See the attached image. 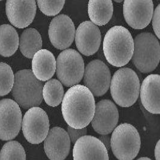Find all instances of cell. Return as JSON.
<instances>
[{
  "label": "cell",
  "instance_id": "1",
  "mask_svg": "<svg viewBox=\"0 0 160 160\" xmlns=\"http://www.w3.org/2000/svg\"><path fill=\"white\" fill-rule=\"evenodd\" d=\"M95 109L94 95L83 85L71 87L62 100L63 117L68 126L73 128H86L93 119Z\"/></svg>",
  "mask_w": 160,
  "mask_h": 160
},
{
  "label": "cell",
  "instance_id": "2",
  "mask_svg": "<svg viewBox=\"0 0 160 160\" xmlns=\"http://www.w3.org/2000/svg\"><path fill=\"white\" fill-rule=\"evenodd\" d=\"M104 56L110 64L122 67L127 64L134 51V40L129 31L122 26L112 27L103 42Z\"/></svg>",
  "mask_w": 160,
  "mask_h": 160
},
{
  "label": "cell",
  "instance_id": "3",
  "mask_svg": "<svg viewBox=\"0 0 160 160\" xmlns=\"http://www.w3.org/2000/svg\"><path fill=\"white\" fill-rule=\"evenodd\" d=\"M112 98L122 107H129L137 101L140 91V81L131 68H124L114 74L110 83Z\"/></svg>",
  "mask_w": 160,
  "mask_h": 160
},
{
  "label": "cell",
  "instance_id": "4",
  "mask_svg": "<svg viewBox=\"0 0 160 160\" xmlns=\"http://www.w3.org/2000/svg\"><path fill=\"white\" fill-rule=\"evenodd\" d=\"M43 87L42 82L31 70H20L14 76L12 96L23 108L30 109L38 106L42 102Z\"/></svg>",
  "mask_w": 160,
  "mask_h": 160
},
{
  "label": "cell",
  "instance_id": "5",
  "mask_svg": "<svg viewBox=\"0 0 160 160\" xmlns=\"http://www.w3.org/2000/svg\"><path fill=\"white\" fill-rule=\"evenodd\" d=\"M160 58V43L155 35L142 32L136 36L132 59L140 72L148 73L154 71L158 65Z\"/></svg>",
  "mask_w": 160,
  "mask_h": 160
},
{
  "label": "cell",
  "instance_id": "6",
  "mask_svg": "<svg viewBox=\"0 0 160 160\" xmlns=\"http://www.w3.org/2000/svg\"><path fill=\"white\" fill-rule=\"evenodd\" d=\"M141 140L137 129L130 124L124 123L113 130L111 138L113 153L119 160H132L139 154Z\"/></svg>",
  "mask_w": 160,
  "mask_h": 160
},
{
  "label": "cell",
  "instance_id": "7",
  "mask_svg": "<svg viewBox=\"0 0 160 160\" xmlns=\"http://www.w3.org/2000/svg\"><path fill=\"white\" fill-rule=\"evenodd\" d=\"M85 68L82 57L73 49L63 51L56 60V76L60 82L67 87L78 84L81 82Z\"/></svg>",
  "mask_w": 160,
  "mask_h": 160
},
{
  "label": "cell",
  "instance_id": "8",
  "mask_svg": "<svg viewBox=\"0 0 160 160\" xmlns=\"http://www.w3.org/2000/svg\"><path fill=\"white\" fill-rule=\"evenodd\" d=\"M49 121L46 112L38 107L30 108L22 121V131L26 140L30 143L38 144L48 135Z\"/></svg>",
  "mask_w": 160,
  "mask_h": 160
},
{
  "label": "cell",
  "instance_id": "9",
  "mask_svg": "<svg viewBox=\"0 0 160 160\" xmlns=\"http://www.w3.org/2000/svg\"><path fill=\"white\" fill-rule=\"evenodd\" d=\"M83 82L93 95L101 97L110 86L111 74L108 67L102 61L94 60L85 68Z\"/></svg>",
  "mask_w": 160,
  "mask_h": 160
},
{
  "label": "cell",
  "instance_id": "10",
  "mask_svg": "<svg viewBox=\"0 0 160 160\" xmlns=\"http://www.w3.org/2000/svg\"><path fill=\"white\" fill-rule=\"evenodd\" d=\"M22 113L18 104L10 99L0 101V139L8 141L18 134L21 127Z\"/></svg>",
  "mask_w": 160,
  "mask_h": 160
},
{
  "label": "cell",
  "instance_id": "11",
  "mask_svg": "<svg viewBox=\"0 0 160 160\" xmlns=\"http://www.w3.org/2000/svg\"><path fill=\"white\" fill-rule=\"evenodd\" d=\"M154 12L152 0H125L123 13L127 23L134 29L146 28L150 23Z\"/></svg>",
  "mask_w": 160,
  "mask_h": 160
},
{
  "label": "cell",
  "instance_id": "12",
  "mask_svg": "<svg viewBox=\"0 0 160 160\" xmlns=\"http://www.w3.org/2000/svg\"><path fill=\"white\" fill-rule=\"evenodd\" d=\"M118 120V109L111 101L102 100L95 104V114L91 122L96 132L101 135L110 134L117 126Z\"/></svg>",
  "mask_w": 160,
  "mask_h": 160
},
{
  "label": "cell",
  "instance_id": "13",
  "mask_svg": "<svg viewBox=\"0 0 160 160\" xmlns=\"http://www.w3.org/2000/svg\"><path fill=\"white\" fill-rule=\"evenodd\" d=\"M75 28L72 20L67 15H59L51 22L49 35L51 43L57 49L69 48L74 41Z\"/></svg>",
  "mask_w": 160,
  "mask_h": 160
},
{
  "label": "cell",
  "instance_id": "14",
  "mask_svg": "<svg viewBox=\"0 0 160 160\" xmlns=\"http://www.w3.org/2000/svg\"><path fill=\"white\" fill-rule=\"evenodd\" d=\"M35 0H7L6 12L10 23L18 28L29 26L36 12Z\"/></svg>",
  "mask_w": 160,
  "mask_h": 160
},
{
  "label": "cell",
  "instance_id": "15",
  "mask_svg": "<svg viewBox=\"0 0 160 160\" xmlns=\"http://www.w3.org/2000/svg\"><path fill=\"white\" fill-rule=\"evenodd\" d=\"M75 43L78 50L83 55L91 56L95 53L101 43L99 28L88 21L80 24L75 33Z\"/></svg>",
  "mask_w": 160,
  "mask_h": 160
},
{
  "label": "cell",
  "instance_id": "16",
  "mask_svg": "<svg viewBox=\"0 0 160 160\" xmlns=\"http://www.w3.org/2000/svg\"><path fill=\"white\" fill-rule=\"evenodd\" d=\"M73 160H109L108 150L101 141L91 135L78 139L73 149Z\"/></svg>",
  "mask_w": 160,
  "mask_h": 160
},
{
  "label": "cell",
  "instance_id": "17",
  "mask_svg": "<svg viewBox=\"0 0 160 160\" xmlns=\"http://www.w3.org/2000/svg\"><path fill=\"white\" fill-rule=\"evenodd\" d=\"M44 141V150L50 160H64L69 154L70 140L67 132L60 127L52 128Z\"/></svg>",
  "mask_w": 160,
  "mask_h": 160
},
{
  "label": "cell",
  "instance_id": "18",
  "mask_svg": "<svg viewBox=\"0 0 160 160\" xmlns=\"http://www.w3.org/2000/svg\"><path fill=\"white\" fill-rule=\"evenodd\" d=\"M160 76L149 75L140 87L141 102L145 109L154 114H160Z\"/></svg>",
  "mask_w": 160,
  "mask_h": 160
},
{
  "label": "cell",
  "instance_id": "19",
  "mask_svg": "<svg viewBox=\"0 0 160 160\" xmlns=\"http://www.w3.org/2000/svg\"><path fill=\"white\" fill-rule=\"evenodd\" d=\"M32 72L39 81H48L52 78L56 71L54 56L48 50L41 49L33 57Z\"/></svg>",
  "mask_w": 160,
  "mask_h": 160
},
{
  "label": "cell",
  "instance_id": "20",
  "mask_svg": "<svg viewBox=\"0 0 160 160\" xmlns=\"http://www.w3.org/2000/svg\"><path fill=\"white\" fill-rule=\"evenodd\" d=\"M113 12L111 0H89L88 15L94 24L98 26L107 24L112 17Z\"/></svg>",
  "mask_w": 160,
  "mask_h": 160
},
{
  "label": "cell",
  "instance_id": "21",
  "mask_svg": "<svg viewBox=\"0 0 160 160\" xmlns=\"http://www.w3.org/2000/svg\"><path fill=\"white\" fill-rule=\"evenodd\" d=\"M18 46V35L15 28L8 24L0 26V54L10 57L15 53Z\"/></svg>",
  "mask_w": 160,
  "mask_h": 160
},
{
  "label": "cell",
  "instance_id": "22",
  "mask_svg": "<svg viewBox=\"0 0 160 160\" xmlns=\"http://www.w3.org/2000/svg\"><path fill=\"white\" fill-rule=\"evenodd\" d=\"M42 45L41 36L36 29H26L21 36L20 50L26 58H33L34 55L41 48Z\"/></svg>",
  "mask_w": 160,
  "mask_h": 160
},
{
  "label": "cell",
  "instance_id": "23",
  "mask_svg": "<svg viewBox=\"0 0 160 160\" xmlns=\"http://www.w3.org/2000/svg\"><path fill=\"white\" fill-rule=\"evenodd\" d=\"M64 89L62 83L58 80H50L44 85L42 96L48 105L56 107L62 102L64 97Z\"/></svg>",
  "mask_w": 160,
  "mask_h": 160
},
{
  "label": "cell",
  "instance_id": "24",
  "mask_svg": "<svg viewBox=\"0 0 160 160\" xmlns=\"http://www.w3.org/2000/svg\"><path fill=\"white\" fill-rule=\"evenodd\" d=\"M0 160H26L24 148L16 141L8 142L1 149Z\"/></svg>",
  "mask_w": 160,
  "mask_h": 160
},
{
  "label": "cell",
  "instance_id": "25",
  "mask_svg": "<svg viewBox=\"0 0 160 160\" xmlns=\"http://www.w3.org/2000/svg\"><path fill=\"white\" fill-rule=\"evenodd\" d=\"M14 82V75L7 64L0 63V96L7 95L11 91Z\"/></svg>",
  "mask_w": 160,
  "mask_h": 160
},
{
  "label": "cell",
  "instance_id": "26",
  "mask_svg": "<svg viewBox=\"0 0 160 160\" xmlns=\"http://www.w3.org/2000/svg\"><path fill=\"white\" fill-rule=\"evenodd\" d=\"M40 11L48 16L57 15L62 10L65 0H37Z\"/></svg>",
  "mask_w": 160,
  "mask_h": 160
},
{
  "label": "cell",
  "instance_id": "27",
  "mask_svg": "<svg viewBox=\"0 0 160 160\" xmlns=\"http://www.w3.org/2000/svg\"><path fill=\"white\" fill-rule=\"evenodd\" d=\"M67 133L70 141L73 143L83 136L87 134V128H86L82 129H75L69 126L67 128Z\"/></svg>",
  "mask_w": 160,
  "mask_h": 160
},
{
  "label": "cell",
  "instance_id": "28",
  "mask_svg": "<svg viewBox=\"0 0 160 160\" xmlns=\"http://www.w3.org/2000/svg\"><path fill=\"white\" fill-rule=\"evenodd\" d=\"M153 27L157 37L160 38V5L156 8L153 15Z\"/></svg>",
  "mask_w": 160,
  "mask_h": 160
},
{
  "label": "cell",
  "instance_id": "29",
  "mask_svg": "<svg viewBox=\"0 0 160 160\" xmlns=\"http://www.w3.org/2000/svg\"><path fill=\"white\" fill-rule=\"evenodd\" d=\"M99 140L104 144L107 150H110L111 148V138L108 134L101 135L99 137Z\"/></svg>",
  "mask_w": 160,
  "mask_h": 160
},
{
  "label": "cell",
  "instance_id": "30",
  "mask_svg": "<svg viewBox=\"0 0 160 160\" xmlns=\"http://www.w3.org/2000/svg\"><path fill=\"white\" fill-rule=\"evenodd\" d=\"M155 158L156 160H160V141L159 140L156 145L155 150Z\"/></svg>",
  "mask_w": 160,
  "mask_h": 160
},
{
  "label": "cell",
  "instance_id": "31",
  "mask_svg": "<svg viewBox=\"0 0 160 160\" xmlns=\"http://www.w3.org/2000/svg\"><path fill=\"white\" fill-rule=\"evenodd\" d=\"M137 160H152L150 159V158H146V157H144V158H140L139 159Z\"/></svg>",
  "mask_w": 160,
  "mask_h": 160
},
{
  "label": "cell",
  "instance_id": "32",
  "mask_svg": "<svg viewBox=\"0 0 160 160\" xmlns=\"http://www.w3.org/2000/svg\"><path fill=\"white\" fill-rule=\"evenodd\" d=\"M114 1H115L116 2H123V0H114Z\"/></svg>",
  "mask_w": 160,
  "mask_h": 160
},
{
  "label": "cell",
  "instance_id": "33",
  "mask_svg": "<svg viewBox=\"0 0 160 160\" xmlns=\"http://www.w3.org/2000/svg\"><path fill=\"white\" fill-rule=\"evenodd\" d=\"M0 1H2V0H0Z\"/></svg>",
  "mask_w": 160,
  "mask_h": 160
}]
</instances>
